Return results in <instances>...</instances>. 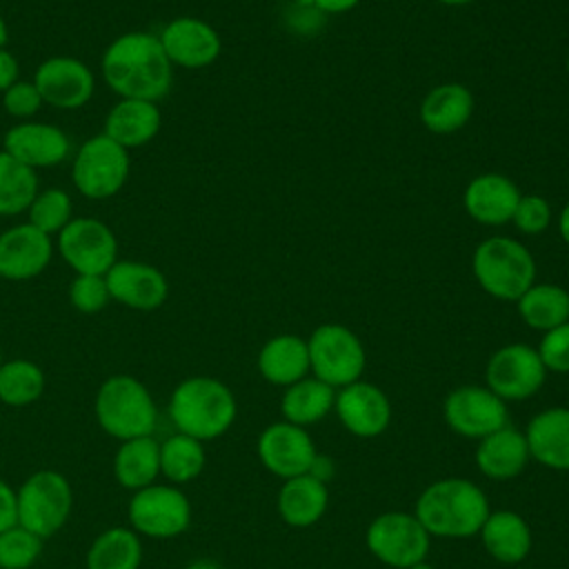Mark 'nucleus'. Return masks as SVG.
<instances>
[{
	"instance_id": "nucleus-1",
	"label": "nucleus",
	"mask_w": 569,
	"mask_h": 569,
	"mask_svg": "<svg viewBox=\"0 0 569 569\" xmlns=\"http://www.w3.org/2000/svg\"><path fill=\"white\" fill-rule=\"evenodd\" d=\"M102 76L120 98L158 102L171 91L173 64L156 33L129 31L104 49Z\"/></svg>"
},
{
	"instance_id": "nucleus-2",
	"label": "nucleus",
	"mask_w": 569,
	"mask_h": 569,
	"mask_svg": "<svg viewBox=\"0 0 569 569\" xmlns=\"http://www.w3.org/2000/svg\"><path fill=\"white\" fill-rule=\"evenodd\" d=\"M491 507L485 491L467 478H440L422 489L413 516L429 536L465 540L478 536Z\"/></svg>"
},
{
	"instance_id": "nucleus-3",
	"label": "nucleus",
	"mask_w": 569,
	"mask_h": 569,
	"mask_svg": "<svg viewBox=\"0 0 569 569\" xmlns=\"http://www.w3.org/2000/svg\"><path fill=\"white\" fill-rule=\"evenodd\" d=\"M167 411L176 431L207 442L231 429L238 416V402L222 380L191 376L173 387Z\"/></svg>"
},
{
	"instance_id": "nucleus-4",
	"label": "nucleus",
	"mask_w": 569,
	"mask_h": 569,
	"mask_svg": "<svg viewBox=\"0 0 569 569\" xmlns=\"http://www.w3.org/2000/svg\"><path fill=\"white\" fill-rule=\"evenodd\" d=\"M93 411L100 429L116 440L153 436L158 427V405L136 376L113 373L96 391Z\"/></svg>"
},
{
	"instance_id": "nucleus-5",
	"label": "nucleus",
	"mask_w": 569,
	"mask_h": 569,
	"mask_svg": "<svg viewBox=\"0 0 569 569\" xmlns=\"http://www.w3.org/2000/svg\"><path fill=\"white\" fill-rule=\"evenodd\" d=\"M471 271L485 293L505 302H516L536 282L531 251L509 236L482 240L473 251Z\"/></svg>"
},
{
	"instance_id": "nucleus-6",
	"label": "nucleus",
	"mask_w": 569,
	"mask_h": 569,
	"mask_svg": "<svg viewBox=\"0 0 569 569\" xmlns=\"http://www.w3.org/2000/svg\"><path fill=\"white\" fill-rule=\"evenodd\" d=\"M18 493V525L47 540L69 520L73 509V489L64 473L40 469L24 478Z\"/></svg>"
},
{
	"instance_id": "nucleus-7",
	"label": "nucleus",
	"mask_w": 569,
	"mask_h": 569,
	"mask_svg": "<svg viewBox=\"0 0 569 569\" xmlns=\"http://www.w3.org/2000/svg\"><path fill=\"white\" fill-rule=\"evenodd\" d=\"M309 373L333 389L362 378L367 353L362 340L340 322L318 325L307 338Z\"/></svg>"
},
{
	"instance_id": "nucleus-8",
	"label": "nucleus",
	"mask_w": 569,
	"mask_h": 569,
	"mask_svg": "<svg viewBox=\"0 0 569 569\" xmlns=\"http://www.w3.org/2000/svg\"><path fill=\"white\" fill-rule=\"evenodd\" d=\"M129 527L140 538L171 540L191 525V502L187 493L171 482H153L131 493L127 505Z\"/></svg>"
},
{
	"instance_id": "nucleus-9",
	"label": "nucleus",
	"mask_w": 569,
	"mask_h": 569,
	"mask_svg": "<svg viewBox=\"0 0 569 569\" xmlns=\"http://www.w3.org/2000/svg\"><path fill=\"white\" fill-rule=\"evenodd\" d=\"M71 178L84 198H111L129 178V151L104 133H98L76 151Z\"/></svg>"
},
{
	"instance_id": "nucleus-10",
	"label": "nucleus",
	"mask_w": 569,
	"mask_h": 569,
	"mask_svg": "<svg viewBox=\"0 0 569 569\" xmlns=\"http://www.w3.org/2000/svg\"><path fill=\"white\" fill-rule=\"evenodd\" d=\"M365 542L371 556L382 565L407 569L427 560L431 536L413 513L385 511L369 522Z\"/></svg>"
},
{
	"instance_id": "nucleus-11",
	"label": "nucleus",
	"mask_w": 569,
	"mask_h": 569,
	"mask_svg": "<svg viewBox=\"0 0 569 569\" xmlns=\"http://www.w3.org/2000/svg\"><path fill=\"white\" fill-rule=\"evenodd\" d=\"M547 380V369L536 351L525 342H511L496 349L485 367V387L505 402H518L536 396Z\"/></svg>"
},
{
	"instance_id": "nucleus-12",
	"label": "nucleus",
	"mask_w": 569,
	"mask_h": 569,
	"mask_svg": "<svg viewBox=\"0 0 569 569\" xmlns=\"http://www.w3.org/2000/svg\"><path fill=\"white\" fill-rule=\"evenodd\" d=\"M445 425L469 440H480L509 425L507 402L485 385H462L442 402Z\"/></svg>"
},
{
	"instance_id": "nucleus-13",
	"label": "nucleus",
	"mask_w": 569,
	"mask_h": 569,
	"mask_svg": "<svg viewBox=\"0 0 569 569\" xmlns=\"http://www.w3.org/2000/svg\"><path fill=\"white\" fill-rule=\"evenodd\" d=\"M58 251L78 276H104L118 260V240L98 218H71L58 233Z\"/></svg>"
},
{
	"instance_id": "nucleus-14",
	"label": "nucleus",
	"mask_w": 569,
	"mask_h": 569,
	"mask_svg": "<svg viewBox=\"0 0 569 569\" xmlns=\"http://www.w3.org/2000/svg\"><path fill=\"white\" fill-rule=\"evenodd\" d=\"M256 453L269 473L289 480L293 476H302L309 471L318 449L311 433L305 427L280 420L267 425L260 431Z\"/></svg>"
},
{
	"instance_id": "nucleus-15",
	"label": "nucleus",
	"mask_w": 569,
	"mask_h": 569,
	"mask_svg": "<svg viewBox=\"0 0 569 569\" xmlns=\"http://www.w3.org/2000/svg\"><path fill=\"white\" fill-rule=\"evenodd\" d=\"M42 102L56 109L84 107L96 89L93 71L78 58L53 56L40 62L33 76Z\"/></svg>"
},
{
	"instance_id": "nucleus-16",
	"label": "nucleus",
	"mask_w": 569,
	"mask_h": 569,
	"mask_svg": "<svg viewBox=\"0 0 569 569\" xmlns=\"http://www.w3.org/2000/svg\"><path fill=\"white\" fill-rule=\"evenodd\" d=\"M333 411L340 425L356 438H378L391 422V402L387 393L367 380H356L336 389Z\"/></svg>"
},
{
	"instance_id": "nucleus-17",
	"label": "nucleus",
	"mask_w": 569,
	"mask_h": 569,
	"mask_svg": "<svg viewBox=\"0 0 569 569\" xmlns=\"http://www.w3.org/2000/svg\"><path fill=\"white\" fill-rule=\"evenodd\" d=\"M160 44L173 67L204 69L213 64L222 51L220 33L200 18L180 16L160 31Z\"/></svg>"
},
{
	"instance_id": "nucleus-18",
	"label": "nucleus",
	"mask_w": 569,
	"mask_h": 569,
	"mask_svg": "<svg viewBox=\"0 0 569 569\" xmlns=\"http://www.w3.org/2000/svg\"><path fill=\"white\" fill-rule=\"evenodd\" d=\"M104 280L111 300L138 311H153L162 307L169 296L164 273L158 267L138 260H116L104 273Z\"/></svg>"
},
{
	"instance_id": "nucleus-19",
	"label": "nucleus",
	"mask_w": 569,
	"mask_h": 569,
	"mask_svg": "<svg viewBox=\"0 0 569 569\" xmlns=\"http://www.w3.org/2000/svg\"><path fill=\"white\" fill-rule=\"evenodd\" d=\"M53 256L51 236L42 233L29 222L16 224L0 233V278L31 280L40 276Z\"/></svg>"
},
{
	"instance_id": "nucleus-20",
	"label": "nucleus",
	"mask_w": 569,
	"mask_h": 569,
	"mask_svg": "<svg viewBox=\"0 0 569 569\" xmlns=\"http://www.w3.org/2000/svg\"><path fill=\"white\" fill-rule=\"evenodd\" d=\"M4 151L36 171L64 162L69 158L71 144L60 127L22 120L4 133Z\"/></svg>"
},
{
	"instance_id": "nucleus-21",
	"label": "nucleus",
	"mask_w": 569,
	"mask_h": 569,
	"mask_svg": "<svg viewBox=\"0 0 569 569\" xmlns=\"http://www.w3.org/2000/svg\"><path fill=\"white\" fill-rule=\"evenodd\" d=\"M518 184L505 173H480L462 191V207L471 220L485 227H502L511 222L520 200Z\"/></svg>"
},
{
	"instance_id": "nucleus-22",
	"label": "nucleus",
	"mask_w": 569,
	"mask_h": 569,
	"mask_svg": "<svg viewBox=\"0 0 569 569\" xmlns=\"http://www.w3.org/2000/svg\"><path fill=\"white\" fill-rule=\"evenodd\" d=\"M531 460L553 471H569V407H547L522 431Z\"/></svg>"
},
{
	"instance_id": "nucleus-23",
	"label": "nucleus",
	"mask_w": 569,
	"mask_h": 569,
	"mask_svg": "<svg viewBox=\"0 0 569 569\" xmlns=\"http://www.w3.org/2000/svg\"><path fill=\"white\" fill-rule=\"evenodd\" d=\"M529 460L525 433L511 425L480 438L476 447V467L489 480H513L525 471Z\"/></svg>"
},
{
	"instance_id": "nucleus-24",
	"label": "nucleus",
	"mask_w": 569,
	"mask_h": 569,
	"mask_svg": "<svg viewBox=\"0 0 569 569\" xmlns=\"http://www.w3.org/2000/svg\"><path fill=\"white\" fill-rule=\"evenodd\" d=\"M473 93L462 82H442L427 91L420 102V122L436 136L460 131L473 116Z\"/></svg>"
},
{
	"instance_id": "nucleus-25",
	"label": "nucleus",
	"mask_w": 569,
	"mask_h": 569,
	"mask_svg": "<svg viewBox=\"0 0 569 569\" xmlns=\"http://www.w3.org/2000/svg\"><path fill=\"white\" fill-rule=\"evenodd\" d=\"M160 127L162 116L158 102L120 98V102H116L107 113L102 133L129 151L133 147L151 142L158 136Z\"/></svg>"
},
{
	"instance_id": "nucleus-26",
	"label": "nucleus",
	"mask_w": 569,
	"mask_h": 569,
	"mask_svg": "<svg viewBox=\"0 0 569 569\" xmlns=\"http://www.w3.org/2000/svg\"><path fill=\"white\" fill-rule=\"evenodd\" d=\"M478 536L485 551L496 562H502V565L522 562L529 556L531 542H533L527 520L511 509L489 511Z\"/></svg>"
},
{
	"instance_id": "nucleus-27",
	"label": "nucleus",
	"mask_w": 569,
	"mask_h": 569,
	"mask_svg": "<svg viewBox=\"0 0 569 569\" xmlns=\"http://www.w3.org/2000/svg\"><path fill=\"white\" fill-rule=\"evenodd\" d=\"M258 373L276 385V387H289L305 376H309V349L307 340L296 333H278L269 338L256 360Z\"/></svg>"
},
{
	"instance_id": "nucleus-28",
	"label": "nucleus",
	"mask_w": 569,
	"mask_h": 569,
	"mask_svg": "<svg viewBox=\"0 0 569 569\" xmlns=\"http://www.w3.org/2000/svg\"><path fill=\"white\" fill-rule=\"evenodd\" d=\"M329 507V485L316 480L309 473L293 476L282 482L276 509L282 522L293 529H307L316 525Z\"/></svg>"
},
{
	"instance_id": "nucleus-29",
	"label": "nucleus",
	"mask_w": 569,
	"mask_h": 569,
	"mask_svg": "<svg viewBox=\"0 0 569 569\" xmlns=\"http://www.w3.org/2000/svg\"><path fill=\"white\" fill-rule=\"evenodd\" d=\"M113 478L131 493L158 482L160 478V440L140 436L122 440L113 456Z\"/></svg>"
},
{
	"instance_id": "nucleus-30",
	"label": "nucleus",
	"mask_w": 569,
	"mask_h": 569,
	"mask_svg": "<svg viewBox=\"0 0 569 569\" xmlns=\"http://www.w3.org/2000/svg\"><path fill=\"white\" fill-rule=\"evenodd\" d=\"M333 387L313 376H305L302 380L284 387L280 398L282 420L307 429L309 425L320 422L333 409Z\"/></svg>"
},
{
	"instance_id": "nucleus-31",
	"label": "nucleus",
	"mask_w": 569,
	"mask_h": 569,
	"mask_svg": "<svg viewBox=\"0 0 569 569\" xmlns=\"http://www.w3.org/2000/svg\"><path fill=\"white\" fill-rule=\"evenodd\" d=\"M520 320L536 331H549L569 320V291L553 282H533L518 300Z\"/></svg>"
},
{
	"instance_id": "nucleus-32",
	"label": "nucleus",
	"mask_w": 569,
	"mask_h": 569,
	"mask_svg": "<svg viewBox=\"0 0 569 569\" xmlns=\"http://www.w3.org/2000/svg\"><path fill=\"white\" fill-rule=\"evenodd\" d=\"M87 569H140L142 538L131 527L100 531L87 549Z\"/></svg>"
},
{
	"instance_id": "nucleus-33",
	"label": "nucleus",
	"mask_w": 569,
	"mask_h": 569,
	"mask_svg": "<svg viewBox=\"0 0 569 569\" xmlns=\"http://www.w3.org/2000/svg\"><path fill=\"white\" fill-rule=\"evenodd\" d=\"M204 465H207L204 442L180 431L160 440V476L167 482L182 487L196 480L202 473Z\"/></svg>"
},
{
	"instance_id": "nucleus-34",
	"label": "nucleus",
	"mask_w": 569,
	"mask_h": 569,
	"mask_svg": "<svg viewBox=\"0 0 569 569\" xmlns=\"http://www.w3.org/2000/svg\"><path fill=\"white\" fill-rule=\"evenodd\" d=\"M44 391V371L27 358L4 360L0 367V402L7 407H29Z\"/></svg>"
},
{
	"instance_id": "nucleus-35",
	"label": "nucleus",
	"mask_w": 569,
	"mask_h": 569,
	"mask_svg": "<svg viewBox=\"0 0 569 569\" xmlns=\"http://www.w3.org/2000/svg\"><path fill=\"white\" fill-rule=\"evenodd\" d=\"M38 193V176L4 149L0 151V216L27 211Z\"/></svg>"
},
{
	"instance_id": "nucleus-36",
	"label": "nucleus",
	"mask_w": 569,
	"mask_h": 569,
	"mask_svg": "<svg viewBox=\"0 0 569 569\" xmlns=\"http://www.w3.org/2000/svg\"><path fill=\"white\" fill-rule=\"evenodd\" d=\"M29 224L40 229L47 236L60 233L69 222H71V196L64 189H44L38 191L36 198L31 200L29 209Z\"/></svg>"
},
{
	"instance_id": "nucleus-37",
	"label": "nucleus",
	"mask_w": 569,
	"mask_h": 569,
	"mask_svg": "<svg viewBox=\"0 0 569 569\" xmlns=\"http://www.w3.org/2000/svg\"><path fill=\"white\" fill-rule=\"evenodd\" d=\"M44 540L22 525L0 533V569H29L42 553Z\"/></svg>"
},
{
	"instance_id": "nucleus-38",
	"label": "nucleus",
	"mask_w": 569,
	"mask_h": 569,
	"mask_svg": "<svg viewBox=\"0 0 569 569\" xmlns=\"http://www.w3.org/2000/svg\"><path fill=\"white\" fill-rule=\"evenodd\" d=\"M511 222L520 233L538 236V233L547 231L551 224V207L542 196L525 193V196H520V200L516 204Z\"/></svg>"
},
{
	"instance_id": "nucleus-39",
	"label": "nucleus",
	"mask_w": 569,
	"mask_h": 569,
	"mask_svg": "<svg viewBox=\"0 0 569 569\" xmlns=\"http://www.w3.org/2000/svg\"><path fill=\"white\" fill-rule=\"evenodd\" d=\"M69 300L80 313H98L111 300L104 276H76L69 284Z\"/></svg>"
},
{
	"instance_id": "nucleus-40",
	"label": "nucleus",
	"mask_w": 569,
	"mask_h": 569,
	"mask_svg": "<svg viewBox=\"0 0 569 569\" xmlns=\"http://www.w3.org/2000/svg\"><path fill=\"white\" fill-rule=\"evenodd\" d=\"M536 351L547 371L569 373V320L545 331Z\"/></svg>"
},
{
	"instance_id": "nucleus-41",
	"label": "nucleus",
	"mask_w": 569,
	"mask_h": 569,
	"mask_svg": "<svg viewBox=\"0 0 569 569\" xmlns=\"http://www.w3.org/2000/svg\"><path fill=\"white\" fill-rule=\"evenodd\" d=\"M42 104L44 102L33 82L18 80L7 91H2L4 111L18 120H29Z\"/></svg>"
},
{
	"instance_id": "nucleus-42",
	"label": "nucleus",
	"mask_w": 569,
	"mask_h": 569,
	"mask_svg": "<svg viewBox=\"0 0 569 569\" xmlns=\"http://www.w3.org/2000/svg\"><path fill=\"white\" fill-rule=\"evenodd\" d=\"M13 525H18V493L4 478H0V533Z\"/></svg>"
},
{
	"instance_id": "nucleus-43",
	"label": "nucleus",
	"mask_w": 569,
	"mask_h": 569,
	"mask_svg": "<svg viewBox=\"0 0 569 569\" xmlns=\"http://www.w3.org/2000/svg\"><path fill=\"white\" fill-rule=\"evenodd\" d=\"M20 67L18 60L11 51L0 49V91H7L13 82H18L20 78Z\"/></svg>"
},
{
	"instance_id": "nucleus-44",
	"label": "nucleus",
	"mask_w": 569,
	"mask_h": 569,
	"mask_svg": "<svg viewBox=\"0 0 569 569\" xmlns=\"http://www.w3.org/2000/svg\"><path fill=\"white\" fill-rule=\"evenodd\" d=\"M309 476H313L316 480H320V482H325V485H329L331 482V478H333V473H336V465H333V460L329 458V456H325V453H316V458H313V462H311V467H309V471H307Z\"/></svg>"
},
{
	"instance_id": "nucleus-45",
	"label": "nucleus",
	"mask_w": 569,
	"mask_h": 569,
	"mask_svg": "<svg viewBox=\"0 0 569 569\" xmlns=\"http://www.w3.org/2000/svg\"><path fill=\"white\" fill-rule=\"evenodd\" d=\"M362 0H311V4L320 11V13H329V16H338V13H347L351 9H356Z\"/></svg>"
},
{
	"instance_id": "nucleus-46",
	"label": "nucleus",
	"mask_w": 569,
	"mask_h": 569,
	"mask_svg": "<svg viewBox=\"0 0 569 569\" xmlns=\"http://www.w3.org/2000/svg\"><path fill=\"white\" fill-rule=\"evenodd\" d=\"M558 233L560 238L569 244V202L562 207L560 211V218H558Z\"/></svg>"
},
{
	"instance_id": "nucleus-47",
	"label": "nucleus",
	"mask_w": 569,
	"mask_h": 569,
	"mask_svg": "<svg viewBox=\"0 0 569 569\" xmlns=\"http://www.w3.org/2000/svg\"><path fill=\"white\" fill-rule=\"evenodd\" d=\"M184 569H222V565H218L211 558H198V560H191Z\"/></svg>"
},
{
	"instance_id": "nucleus-48",
	"label": "nucleus",
	"mask_w": 569,
	"mask_h": 569,
	"mask_svg": "<svg viewBox=\"0 0 569 569\" xmlns=\"http://www.w3.org/2000/svg\"><path fill=\"white\" fill-rule=\"evenodd\" d=\"M7 40H9V29H7V22H4V18L0 16V49H4Z\"/></svg>"
},
{
	"instance_id": "nucleus-49",
	"label": "nucleus",
	"mask_w": 569,
	"mask_h": 569,
	"mask_svg": "<svg viewBox=\"0 0 569 569\" xmlns=\"http://www.w3.org/2000/svg\"><path fill=\"white\" fill-rule=\"evenodd\" d=\"M436 2L447 4V7H462V4H469V2H473V0H436Z\"/></svg>"
},
{
	"instance_id": "nucleus-50",
	"label": "nucleus",
	"mask_w": 569,
	"mask_h": 569,
	"mask_svg": "<svg viewBox=\"0 0 569 569\" xmlns=\"http://www.w3.org/2000/svg\"><path fill=\"white\" fill-rule=\"evenodd\" d=\"M407 569H433L427 560H422V562H416V565H411V567H407Z\"/></svg>"
},
{
	"instance_id": "nucleus-51",
	"label": "nucleus",
	"mask_w": 569,
	"mask_h": 569,
	"mask_svg": "<svg viewBox=\"0 0 569 569\" xmlns=\"http://www.w3.org/2000/svg\"><path fill=\"white\" fill-rule=\"evenodd\" d=\"M567 73H569V53H567Z\"/></svg>"
},
{
	"instance_id": "nucleus-52",
	"label": "nucleus",
	"mask_w": 569,
	"mask_h": 569,
	"mask_svg": "<svg viewBox=\"0 0 569 569\" xmlns=\"http://www.w3.org/2000/svg\"><path fill=\"white\" fill-rule=\"evenodd\" d=\"M2 362H4V360H2V349H0V367H2Z\"/></svg>"
}]
</instances>
